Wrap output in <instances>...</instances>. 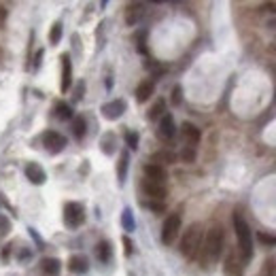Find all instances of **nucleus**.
Here are the masks:
<instances>
[{"label": "nucleus", "instance_id": "obj_1", "mask_svg": "<svg viewBox=\"0 0 276 276\" xmlns=\"http://www.w3.org/2000/svg\"><path fill=\"white\" fill-rule=\"evenodd\" d=\"M234 230H236V238H238V253H240V259L244 264H249L251 257H253V234L249 223L242 219V215H234Z\"/></svg>", "mask_w": 276, "mask_h": 276}, {"label": "nucleus", "instance_id": "obj_2", "mask_svg": "<svg viewBox=\"0 0 276 276\" xmlns=\"http://www.w3.org/2000/svg\"><path fill=\"white\" fill-rule=\"evenodd\" d=\"M200 249H202V225L194 223V225H189V228L185 230V234H183L179 251H181L183 257L194 259L196 255L200 253Z\"/></svg>", "mask_w": 276, "mask_h": 276}, {"label": "nucleus", "instance_id": "obj_3", "mask_svg": "<svg viewBox=\"0 0 276 276\" xmlns=\"http://www.w3.org/2000/svg\"><path fill=\"white\" fill-rule=\"evenodd\" d=\"M223 230L219 228V225H215V228H210L208 234H206V238H204V246H202V253H204V259L206 261H217L219 259V255H221L223 251Z\"/></svg>", "mask_w": 276, "mask_h": 276}, {"label": "nucleus", "instance_id": "obj_4", "mask_svg": "<svg viewBox=\"0 0 276 276\" xmlns=\"http://www.w3.org/2000/svg\"><path fill=\"white\" fill-rule=\"evenodd\" d=\"M83 221H85V208H83V204H79V202H68L66 206H64V223H66L70 230H77L79 225H83Z\"/></svg>", "mask_w": 276, "mask_h": 276}, {"label": "nucleus", "instance_id": "obj_5", "mask_svg": "<svg viewBox=\"0 0 276 276\" xmlns=\"http://www.w3.org/2000/svg\"><path fill=\"white\" fill-rule=\"evenodd\" d=\"M179 232H181V215L179 212H172V215L166 217L164 228H161V242L172 244L179 238Z\"/></svg>", "mask_w": 276, "mask_h": 276}, {"label": "nucleus", "instance_id": "obj_6", "mask_svg": "<svg viewBox=\"0 0 276 276\" xmlns=\"http://www.w3.org/2000/svg\"><path fill=\"white\" fill-rule=\"evenodd\" d=\"M42 145L47 147L49 153H60V151H64V149H66L68 140H66V136H64V134H60V132L47 130L45 134H42Z\"/></svg>", "mask_w": 276, "mask_h": 276}, {"label": "nucleus", "instance_id": "obj_7", "mask_svg": "<svg viewBox=\"0 0 276 276\" xmlns=\"http://www.w3.org/2000/svg\"><path fill=\"white\" fill-rule=\"evenodd\" d=\"M143 191L147 197H151V202H161L166 197V185H161V183H153V181H143Z\"/></svg>", "mask_w": 276, "mask_h": 276}, {"label": "nucleus", "instance_id": "obj_8", "mask_svg": "<svg viewBox=\"0 0 276 276\" xmlns=\"http://www.w3.org/2000/svg\"><path fill=\"white\" fill-rule=\"evenodd\" d=\"M100 111H102L104 119H111V121H115V119H119L125 113V102L123 100H111V102L102 104Z\"/></svg>", "mask_w": 276, "mask_h": 276}, {"label": "nucleus", "instance_id": "obj_9", "mask_svg": "<svg viewBox=\"0 0 276 276\" xmlns=\"http://www.w3.org/2000/svg\"><path fill=\"white\" fill-rule=\"evenodd\" d=\"M223 272H225V276H242V272H244V261L238 259L236 253H230V257L225 259Z\"/></svg>", "mask_w": 276, "mask_h": 276}, {"label": "nucleus", "instance_id": "obj_10", "mask_svg": "<svg viewBox=\"0 0 276 276\" xmlns=\"http://www.w3.org/2000/svg\"><path fill=\"white\" fill-rule=\"evenodd\" d=\"M158 134H159V138H164V140L174 138L176 125H174V117H172V115H161V119H159V127H158Z\"/></svg>", "mask_w": 276, "mask_h": 276}, {"label": "nucleus", "instance_id": "obj_11", "mask_svg": "<svg viewBox=\"0 0 276 276\" xmlns=\"http://www.w3.org/2000/svg\"><path fill=\"white\" fill-rule=\"evenodd\" d=\"M24 172H26V176H28V181L34 183V185H42V183L47 181L45 170H42L39 164H34V161H30V164H26Z\"/></svg>", "mask_w": 276, "mask_h": 276}, {"label": "nucleus", "instance_id": "obj_12", "mask_svg": "<svg viewBox=\"0 0 276 276\" xmlns=\"http://www.w3.org/2000/svg\"><path fill=\"white\" fill-rule=\"evenodd\" d=\"M70 83H73V64L68 53H62V91H68Z\"/></svg>", "mask_w": 276, "mask_h": 276}, {"label": "nucleus", "instance_id": "obj_13", "mask_svg": "<svg viewBox=\"0 0 276 276\" xmlns=\"http://www.w3.org/2000/svg\"><path fill=\"white\" fill-rule=\"evenodd\" d=\"M143 15H145V4L143 2H132L125 11V24L127 26L138 24V21L143 19Z\"/></svg>", "mask_w": 276, "mask_h": 276}, {"label": "nucleus", "instance_id": "obj_14", "mask_svg": "<svg viewBox=\"0 0 276 276\" xmlns=\"http://www.w3.org/2000/svg\"><path fill=\"white\" fill-rule=\"evenodd\" d=\"M181 134H183V138H185V143L189 145V147H196L197 143H200V130L194 125V123H189V121H185L183 123V127H181Z\"/></svg>", "mask_w": 276, "mask_h": 276}, {"label": "nucleus", "instance_id": "obj_15", "mask_svg": "<svg viewBox=\"0 0 276 276\" xmlns=\"http://www.w3.org/2000/svg\"><path fill=\"white\" fill-rule=\"evenodd\" d=\"M145 176H147V181H153V183H161L164 185V181H166V168H161L158 164H147L145 166Z\"/></svg>", "mask_w": 276, "mask_h": 276}, {"label": "nucleus", "instance_id": "obj_16", "mask_svg": "<svg viewBox=\"0 0 276 276\" xmlns=\"http://www.w3.org/2000/svg\"><path fill=\"white\" fill-rule=\"evenodd\" d=\"M68 270L73 274H85L89 270L87 257H83V255H73V257L68 259Z\"/></svg>", "mask_w": 276, "mask_h": 276}, {"label": "nucleus", "instance_id": "obj_17", "mask_svg": "<svg viewBox=\"0 0 276 276\" xmlns=\"http://www.w3.org/2000/svg\"><path fill=\"white\" fill-rule=\"evenodd\" d=\"M40 270L45 272L47 276H58L62 270V261L55 259V257H45L40 261Z\"/></svg>", "mask_w": 276, "mask_h": 276}, {"label": "nucleus", "instance_id": "obj_18", "mask_svg": "<svg viewBox=\"0 0 276 276\" xmlns=\"http://www.w3.org/2000/svg\"><path fill=\"white\" fill-rule=\"evenodd\" d=\"M153 91H155V83L149 81V79L143 81V83H140L138 87H136V100H138V102H147L149 98L153 96Z\"/></svg>", "mask_w": 276, "mask_h": 276}, {"label": "nucleus", "instance_id": "obj_19", "mask_svg": "<svg viewBox=\"0 0 276 276\" xmlns=\"http://www.w3.org/2000/svg\"><path fill=\"white\" fill-rule=\"evenodd\" d=\"M174 161H176V155L172 151H158V153H153V158H151V164H158L161 168H164L166 164L168 166L174 164Z\"/></svg>", "mask_w": 276, "mask_h": 276}, {"label": "nucleus", "instance_id": "obj_20", "mask_svg": "<svg viewBox=\"0 0 276 276\" xmlns=\"http://www.w3.org/2000/svg\"><path fill=\"white\" fill-rule=\"evenodd\" d=\"M127 166H130V155H127V151H123L121 155H119V164H117V179H119V185H123V183H125Z\"/></svg>", "mask_w": 276, "mask_h": 276}, {"label": "nucleus", "instance_id": "obj_21", "mask_svg": "<svg viewBox=\"0 0 276 276\" xmlns=\"http://www.w3.org/2000/svg\"><path fill=\"white\" fill-rule=\"evenodd\" d=\"M100 147H102V151L106 155H111V153H115V147H117V136L115 134H104L102 140H100Z\"/></svg>", "mask_w": 276, "mask_h": 276}, {"label": "nucleus", "instance_id": "obj_22", "mask_svg": "<svg viewBox=\"0 0 276 276\" xmlns=\"http://www.w3.org/2000/svg\"><path fill=\"white\" fill-rule=\"evenodd\" d=\"M96 255H98V259H100L102 264H109V261H111V244L106 242V240L98 242V246H96Z\"/></svg>", "mask_w": 276, "mask_h": 276}, {"label": "nucleus", "instance_id": "obj_23", "mask_svg": "<svg viewBox=\"0 0 276 276\" xmlns=\"http://www.w3.org/2000/svg\"><path fill=\"white\" fill-rule=\"evenodd\" d=\"M55 117L62 119V121L73 119V109H70V104H66V102H58V104H55Z\"/></svg>", "mask_w": 276, "mask_h": 276}, {"label": "nucleus", "instance_id": "obj_24", "mask_svg": "<svg viewBox=\"0 0 276 276\" xmlns=\"http://www.w3.org/2000/svg\"><path fill=\"white\" fill-rule=\"evenodd\" d=\"M121 225H123L125 232H134V228H136V221H134V215H132L130 208H125L121 212Z\"/></svg>", "mask_w": 276, "mask_h": 276}, {"label": "nucleus", "instance_id": "obj_25", "mask_svg": "<svg viewBox=\"0 0 276 276\" xmlns=\"http://www.w3.org/2000/svg\"><path fill=\"white\" fill-rule=\"evenodd\" d=\"M85 127H87V125H85V119L83 117H77L75 121H73V132H75V136L79 138V140L85 136V132H87Z\"/></svg>", "mask_w": 276, "mask_h": 276}, {"label": "nucleus", "instance_id": "obj_26", "mask_svg": "<svg viewBox=\"0 0 276 276\" xmlns=\"http://www.w3.org/2000/svg\"><path fill=\"white\" fill-rule=\"evenodd\" d=\"M60 39H62V24L55 21V24L51 26V32H49V42H51V45H58Z\"/></svg>", "mask_w": 276, "mask_h": 276}, {"label": "nucleus", "instance_id": "obj_27", "mask_svg": "<svg viewBox=\"0 0 276 276\" xmlns=\"http://www.w3.org/2000/svg\"><path fill=\"white\" fill-rule=\"evenodd\" d=\"M164 109H166V102H164V100H158V102L151 106V109H149V119H158V117H161Z\"/></svg>", "mask_w": 276, "mask_h": 276}, {"label": "nucleus", "instance_id": "obj_28", "mask_svg": "<svg viewBox=\"0 0 276 276\" xmlns=\"http://www.w3.org/2000/svg\"><path fill=\"white\" fill-rule=\"evenodd\" d=\"M181 159L185 161V164H191V161L196 159V147H189V145L183 147V151H181Z\"/></svg>", "mask_w": 276, "mask_h": 276}, {"label": "nucleus", "instance_id": "obj_29", "mask_svg": "<svg viewBox=\"0 0 276 276\" xmlns=\"http://www.w3.org/2000/svg\"><path fill=\"white\" fill-rule=\"evenodd\" d=\"M257 238H259V242H264V244H268V246H276V236H272V234L259 232Z\"/></svg>", "mask_w": 276, "mask_h": 276}, {"label": "nucleus", "instance_id": "obj_30", "mask_svg": "<svg viewBox=\"0 0 276 276\" xmlns=\"http://www.w3.org/2000/svg\"><path fill=\"white\" fill-rule=\"evenodd\" d=\"M125 143H127V147H130V149L136 151V149H138V134L136 132H127L125 134Z\"/></svg>", "mask_w": 276, "mask_h": 276}, {"label": "nucleus", "instance_id": "obj_31", "mask_svg": "<svg viewBox=\"0 0 276 276\" xmlns=\"http://www.w3.org/2000/svg\"><path fill=\"white\" fill-rule=\"evenodd\" d=\"M11 230V223H9V219H6L4 215H0V240H2L6 234H9Z\"/></svg>", "mask_w": 276, "mask_h": 276}, {"label": "nucleus", "instance_id": "obj_32", "mask_svg": "<svg viewBox=\"0 0 276 276\" xmlns=\"http://www.w3.org/2000/svg\"><path fill=\"white\" fill-rule=\"evenodd\" d=\"M181 102H183V89H181V85H174V89H172V104L179 106Z\"/></svg>", "mask_w": 276, "mask_h": 276}, {"label": "nucleus", "instance_id": "obj_33", "mask_svg": "<svg viewBox=\"0 0 276 276\" xmlns=\"http://www.w3.org/2000/svg\"><path fill=\"white\" fill-rule=\"evenodd\" d=\"M145 39H147V34H145V32H140V34H138V51H140V53H145V51H147Z\"/></svg>", "mask_w": 276, "mask_h": 276}, {"label": "nucleus", "instance_id": "obj_34", "mask_svg": "<svg viewBox=\"0 0 276 276\" xmlns=\"http://www.w3.org/2000/svg\"><path fill=\"white\" fill-rule=\"evenodd\" d=\"M83 94H85V83L81 81V83H79V89L75 91V100H81V98H83Z\"/></svg>", "mask_w": 276, "mask_h": 276}, {"label": "nucleus", "instance_id": "obj_35", "mask_svg": "<svg viewBox=\"0 0 276 276\" xmlns=\"http://www.w3.org/2000/svg\"><path fill=\"white\" fill-rule=\"evenodd\" d=\"M149 206H151L155 212H161V210H164V204H161V202H149Z\"/></svg>", "mask_w": 276, "mask_h": 276}, {"label": "nucleus", "instance_id": "obj_36", "mask_svg": "<svg viewBox=\"0 0 276 276\" xmlns=\"http://www.w3.org/2000/svg\"><path fill=\"white\" fill-rule=\"evenodd\" d=\"M9 255H11V246H2V253H0V259L6 261L9 259Z\"/></svg>", "mask_w": 276, "mask_h": 276}, {"label": "nucleus", "instance_id": "obj_37", "mask_svg": "<svg viewBox=\"0 0 276 276\" xmlns=\"http://www.w3.org/2000/svg\"><path fill=\"white\" fill-rule=\"evenodd\" d=\"M123 246H125V255H132V242H130V238H123Z\"/></svg>", "mask_w": 276, "mask_h": 276}, {"label": "nucleus", "instance_id": "obj_38", "mask_svg": "<svg viewBox=\"0 0 276 276\" xmlns=\"http://www.w3.org/2000/svg\"><path fill=\"white\" fill-rule=\"evenodd\" d=\"M40 60H42V51H37V55H34V70L39 68V64H40Z\"/></svg>", "mask_w": 276, "mask_h": 276}, {"label": "nucleus", "instance_id": "obj_39", "mask_svg": "<svg viewBox=\"0 0 276 276\" xmlns=\"http://www.w3.org/2000/svg\"><path fill=\"white\" fill-rule=\"evenodd\" d=\"M264 9H266V11H270V13H276V2H266V4H264Z\"/></svg>", "mask_w": 276, "mask_h": 276}, {"label": "nucleus", "instance_id": "obj_40", "mask_svg": "<svg viewBox=\"0 0 276 276\" xmlns=\"http://www.w3.org/2000/svg\"><path fill=\"white\" fill-rule=\"evenodd\" d=\"M274 98H276V96H274Z\"/></svg>", "mask_w": 276, "mask_h": 276}]
</instances>
